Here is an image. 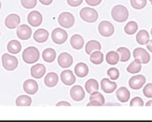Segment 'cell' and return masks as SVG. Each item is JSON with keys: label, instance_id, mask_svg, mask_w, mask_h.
Instances as JSON below:
<instances>
[{"label": "cell", "instance_id": "cell-36", "mask_svg": "<svg viewBox=\"0 0 152 122\" xmlns=\"http://www.w3.org/2000/svg\"><path fill=\"white\" fill-rule=\"evenodd\" d=\"M89 99H90V101L91 100H95V101L99 102L100 103H101L102 106L104 105L105 102L104 96L98 91H95L92 93V94H91V96Z\"/></svg>", "mask_w": 152, "mask_h": 122}, {"label": "cell", "instance_id": "cell-38", "mask_svg": "<svg viewBox=\"0 0 152 122\" xmlns=\"http://www.w3.org/2000/svg\"><path fill=\"white\" fill-rule=\"evenodd\" d=\"M20 1L23 7L28 9L34 8L37 5V0H20Z\"/></svg>", "mask_w": 152, "mask_h": 122}, {"label": "cell", "instance_id": "cell-37", "mask_svg": "<svg viewBox=\"0 0 152 122\" xmlns=\"http://www.w3.org/2000/svg\"><path fill=\"white\" fill-rule=\"evenodd\" d=\"M107 75L112 80H116L119 77V71L118 69L112 67L107 70Z\"/></svg>", "mask_w": 152, "mask_h": 122}, {"label": "cell", "instance_id": "cell-49", "mask_svg": "<svg viewBox=\"0 0 152 122\" xmlns=\"http://www.w3.org/2000/svg\"><path fill=\"white\" fill-rule=\"evenodd\" d=\"M151 1H152V0H149V1H150V2H151Z\"/></svg>", "mask_w": 152, "mask_h": 122}, {"label": "cell", "instance_id": "cell-26", "mask_svg": "<svg viewBox=\"0 0 152 122\" xmlns=\"http://www.w3.org/2000/svg\"><path fill=\"white\" fill-rule=\"evenodd\" d=\"M22 46L18 41L12 40L9 42L7 45V50L9 53L12 54H17L21 51Z\"/></svg>", "mask_w": 152, "mask_h": 122}, {"label": "cell", "instance_id": "cell-47", "mask_svg": "<svg viewBox=\"0 0 152 122\" xmlns=\"http://www.w3.org/2000/svg\"><path fill=\"white\" fill-rule=\"evenodd\" d=\"M151 100H149V101L147 102V103L146 104V106H147V107H148V106H151Z\"/></svg>", "mask_w": 152, "mask_h": 122}, {"label": "cell", "instance_id": "cell-24", "mask_svg": "<svg viewBox=\"0 0 152 122\" xmlns=\"http://www.w3.org/2000/svg\"><path fill=\"white\" fill-rule=\"evenodd\" d=\"M150 36L149 34V32L147 30H142L139 31L137 36H136V40L137 42L140 45H145L149 43V42Z\"/></svg>", "mask_w": 152, "mask_h": 122}, {"label": "cell", "instance_id": "cell-43", "mask_svg": "<svg viewBox=\"0 0 152 122\" xmlns=\"http://www.w3.org/2000/svg\"><path fill=\"white\" fill-rule=\"evenodd\" d=\"M56 106L57 107H70L71 106V104H69V102H66V101H60L58 102V103L56 104Z\"/></svg>", "mask_w": 152, "mask_h": 122}, {"label": "cell", "instance_id": "cell-2", "mask_svg": "<svg viewBox=\"0 0 152 122\" xmlns=\"http://www.w3.org/2000/svg\"><path fill=\"white\" fill-rule=\"evenodd\" d=\"M39 51L36 47L30 46L25 48L23 53V59L25 63L32 64L39 59Z\"/></svg>", "mask_w": 152, "mask_h": 122}, {"label": "cell", "instance_id": "cell-17", "mask_svg": "<svg viewBox=\"0 0 152 122\" xmlns=\"http://www.w3.org/2000/svg\"><path fill=\"white\" fill-rule=\"evenodd\" d=\"M117 84L114 81H110L107 78L103 79L101 81V88L102 90L106 94H112L116 90Z\"/></svg>", "mask_w": 152, "mask_h": 122}, {"label": "cell", "instance_id": "cell-30", "mask_svg": "<svg viewBox=\"0 0 152 122\" xmlns=\"http://www.w3.org/2000/svg\"><path fill=\"white\" fill-rule=\"evenodd\" d=\"M90 60L95 65H100L104 61V55L100 51H95L91 53Z\"/></svg>", "mask_w": 152, "mask_h": 122}, {"label": "cell", "instance_id": "cell-45", "mask_svg": "<svg viewBox=\"0 0 152 122\" xmlns=\"http://www.w3.org/2000/svg\"><path fill=\"white\" fill-rule=\"evenodd\" d=\"M39 1L44 5H50L53 2V0H39Z\"/></svg>", "mask_w": 152, "mask_h": 122}, {"label": "cell", "instance_id": "cell-22", "mask_svg": "<svg viewBox=\"0 0 152 122\" xmlns=\"http://www.w3.org/2000/svg\"><path fill=\"white\" fill-rule=\"evenodd\" d=\"M75 72L77 77L83 78V77L87 76L88 74L89 69L87 65H86L85 63H79L77 65H76L75 67Z\"/></svg>", "mask_w": 152, "mask_h": 122}, {"label": "cell", "instance_id": "cell-12", "mask_svg": "<svg viewBox=\"0 0 152 122\" xmlns=\"http://www.w3.org/2000/svg\"><path fill=\"white\" fill-rule=\"evenodd\" d=\"M28 21L29 24L33 27H38L42 23V15L37 11H33L29 13L28 16Z\"/></svg>", "mask_w": 152, "mask_h": 122}, {"label": "cell", "instance_id": "cell-44", "mask_svg": "<svg viewBox=\"0 0 152 122\" xmlns=\"http://www.w3.org/2000/svg\"><path fill=\"white\" fill-rule=\"evenodd\" d=\"M87 106H102L101 103L95 100H91L90 102L87 104Z\"/></svg>", "mask_w": 152, "mask_h": 122}, {"label": "cell", "instance_id": "cell-31", "mask_svg": "<svg viewBox=\"0 0 152 122\" xmlns=\"http://www.w3.org/2000/svg\"><path fill=\"white\" fill-rule=\"evenodd\" d=\"M15 104L18 107H23V106L28 107L32 104V98L28 96L23 95V96L18 97L16 100H15Z\"/></svg>", "mask_w": 152, "mask_h": 122}, {"label": "cell", "instance_id": "cell-16", "mask_svg": "<svg viewBox=\"0 0 152 122\" xmlns=\"http://www.w3.org/2000/svg\"><path fill=\"white\" fill-rule=\"evenodd\" d=\"M23 89L25 92L28 94L34 95L37 92L39 89V86L36 81L32 80V79H28L26 80L23 84Z\"/></svg>", "mask_w": 152, "mask_h": 122}, {"label": "cell", "instance_id": "cell-20", "mask_svg": "<svg viewBox=\"0 0 152 122\" xmlns=\"http://www.w3.org/2000/svg\"><path fill=\"white\" fill-rule=\"evenodd\" d=\"M49 34L47 30L44 29H39L35 31L34 34V39L38 43H44L47 41Z\"/></svg>", "mask_w": 152, "mask_h": 122}, {"label": "cell", "instance_id": "cell-8", "mask_svg": "<svg viewBox=\"0 0 152 122\" xmlns=\"http://www.w3.org/2000/svg\"><path fill=\"white\" fill-rule=\"evenodd\" d=\"M145 82L146 78L143 75H135L130 79L129 86L133 90H138L145 85Z\"/></svg>", "mask_w": 152, "mask_h": 122}, {"label": "cell", "instance_id": "cell-11", "mask_svg": "<svg viewBox=\"0 0 152 122\" xmlns=\"http://www.w3.org/2000/svg\"><path fill=\"white\" fill-rule=\"evenodd\" d=\"M60 79L62 82L66 86H72L75 83L76 77L73 74L72 71L67 69L62 72L60 75Z\"/></svg>", "mask_w": 152, "mask_h": 122}, {"label": "cell", "instance_id": "cell-29", "mask_svg": "<svg viewBox=\"0 0 152 122\" xmlns=\"http://www.w3.org/2000/svg\"><path fill=\"white\" fill-rule=\"evenodd\" d=\"M142 69V63L139 59H135L132 63L128 65L127 71L130 74H137Z\"/></svg>", "mask_w": 152, "mask_h": 122}, {"label": "cell", "instance_id": "cell-14", "mask_svg": "<svg viewBox=\"0 0 152 122\" xmlns=\"http://www.w3.org/2000/svg\"><path fill=\"white\" fill-rule=\"evenodd\" d=\"M17 35L22 40H28L32 35V30L27 25H21L17 29Z\"/></svg>", "mask_w": 152, "mask_h": 122}, {"label": "cell", "instance_id": "cell-18", "mask_svg": "<svg viewBox=\"0 0 152 122\" xmlns=\"http://www.w3.org/2000/svg\"><path fill=\"white\" fill-rule=\"evenodd\" d=\"M46 67L43 64H37L31 68V75L35 79H41L46 74Z\"/></svg>", "mask_w": 152, "mask_h": 122}, {"label": "cell", "instance_id": "cell-10", "mask_svg": "<svg viewBox=\"0 0 152 122\" xmlns=\"http://www.w3.org/2000/svg\"><path fill=\"white\" fill-rule=\"evenodd\" d=\"M58 63L62 68H68L72 65L73 58L67 53H60L58 58Z\"/></svg>", "mask_w": 152, "mask_h": 122}, {"label": "cell", "instance_id": "cell-23", "mask_svg": "<svg viewBox=\"0 0 152 122\" xmlns=\"http://www.w3.org/2000/svg\"><path fill=\"white\" fill-rule=\"evenodd\" d=\"M46 86L50 88L56 86L58 83V76L55 72H50L46 75L44 79Z\"/></svg>", "mask_w": 152, "mask_h": 122}, {"label": "cell", "instance_id": "cell-5", "mask_svg": "<svg viewBox=\"0 0 152 122\" xmlns=\"http://www.w3.org/2000/svg\"><path fill=\"white\" fill-rule=\"evenodd\" d=\"M58 23L65 28H70L74 26L75 19L71 13L63 12L60 13L58 17Z\"/></svg>", "mask_w": 152, "mask_h": 122}, {"label": "cell", "instance_id": "cell-3", "mask_svg": "<svg viewBox=\"0 0 152 122\" xmlns=\"http://www.w3.org/2000/svg\"><path fill=\"white\" fill-rule=\"evenodd\" d=\"M80 17L87 23H95L98 19V13L93 8L84 7L80 11Z\"/></svg>", "mask_w": 152, "mask_h": 122}, {"label": "cell", "instance_id": "cell-19", "mask_svg": "<svg viewBox=\"0 0 152 122\" xmlns=\"http://www.w3.org/2000/svg\"><path fill=\"white\" fill-rule=\"evenodd\" d=\"M116 94L118 100H119L121 102H123V103L128 102L130 99V91H128V89L127 88H126V87H121L120 88H118L117 91H116Z\"/></svg>", "mask_w": 152, "mask_h": 122}, {"label": "cell", "instance_id": "cell-35", "mask_svg": "<svg viewBox=\"0 0 152 122\" xmlns=\"http://www.w3.org/2000/svg\"><path fill=\"white\" fill-rule=\"evenodd\" d=\"M130 5L135 9H142L147 5V0H130Z\"/></svg>", "mask_w": 152, "mask_h": 122}, {"label": "cell", "instance_id": "cell-27", "mask_svg": "<svg viewBox=\"0 0 152 122\" xmlns=\"http://www.w3.org/2000/svg\"><path fill=\"white\" fill-rule=\"evenodd\" d=\"M101 44L97 41L91 40L87 42L86 45V53L87 54H91L95 51H100Z\"/></svg>", "mask_w": 152, "mask_h": 122}, {"label": "cell", "instance_id": "cell-32", "mask_svg": "<svg viewBox=\"0 0 152 122\" xmlns=\"http://www.w3.org/2000/svg\"><path fill=\"white\" fill-rule=\"evenodd\" d=\"M118 53L120 54L119 61L121 62H127L130 60L131 53L129 51V49L125 47H121L117 49Z\"/></svg>", "mask_w": 152, "mask_h": 122}, {"label": "cell", "instance_id": "cell-46", "mask_svg": "<svg viewBox=\"0 0 152 122\" xmlns=\"http://www.w3.org/2000/svg\"><path fill=\"white\" fill-rule=\"evenodd\" d=\"M151 44H152L151 41H149V44L147 45V48L149 50L150 52H151V51H152V50H151Z\"/></svg>", "mask_w": 152, "mask_h": 122}, {"label": "cell", "instance_id": "cell-21", "mask_svg": "<svg viewBox=\"0 0 152 122\" xmlns=\"http://www.w3.org/2000/svg\"><path fill=\"white\" fill-rule=\"evenodd\" d=\"M70 44L75 49L80 50L84 45V40L79 34H75L70 39Z\"/></svg>", "mask_w": 152, "mask_h": 122}, {"label": "cell", "instance_id": "cell-41", "mask_svg": "<svg viewBox=\"0 0 152 122\" xmlns=\"http://www.w3.org/2000/svg\"><path fill=\"white\" fill-rule=\"evenodd\" d=\"M67 4L72 7H79L82 4L83 0H67Z\"/></svg>", "mask_w": 152, "mask_h": 122}, {"label": "cell", "instance_id": "cell-25", "mask_svg": "<svg viewBox=\"0 0 152 122\" xmlns=\"http://www.w3.org/2000/svg\"><path fill=\"white\" fill-rule=\"evenodd\" d=\"M42 58L44 61L46 62V63H53V62L55 61L56 58V53L55 50L50 48H46V49L43 51Z\"/></svg>", "mask_w": 152, "mask_h": 122}, {"label": "cell", "instance_id": "cell-15", "mask_svg": "<svg viewBox=\"0 0 152 122\" xmlns=\"http://www.w3.org/2000/svg\"><path fill=\"white\" fill-rule=\"evenodd\" d=\"M20 23V18L18 15L10 14L5 19V26L9 29H15L19 26Z\"/></svg>", "mask_w": 152, "mask_h": 122}, {"label": "cell", "instance_id": "cell-39", "mask_svg": "<svg viewBox=\"0 0 152 122\" xmlns=\"http://www.w3.org/2000/svg\"><path fill=\"white\" fill-rule=\"evenodd\" d=\"M130 105L131 107H142L144 106V101L140 97H135L130 101Z\"/></svg>", "mask_w": 152, "mask_h": 122}, {"label": "cell", "instance_id": "cell-40", "mask_svg": "<svg viewBox=\"0 0 152 122\" xmlns=\"http://www.w3.org/2000/svg\"><path fill=\"white\" fill-rule=\"evenodd\" d=\"M143 94L145 97L149 98H152V84H148L145 86L143 89Z\"/></svg>", "mask_w": 152, "mask_h": 122}, {"label": "cell", "instance_id": "cell-1", "mask_svg": "<svg viewBox=\"0 0 152 122\" xmlns=\"http://www.w3.org/2000/svg\"><path fill=\"white\" fill-rule=\"evenodd\" d=\"M129 13L127 8L123 5H116L112 10V17L118 23H124L128 18Z\"/></svg>", "mask_w": 152, "mask_h": 122}, {"label": "cell", "instance_id": "cell-9", "mask_svg": "<svg viewBox=\"0 0 152 122\" xmlns=\"http://www.w3.org/2000/svg\"><path fill=\"white\" fill-rule=\"evenodd\" d=\"M133 57L135 59H139L143 64H147L150 61V55L145 49L142 48H137L133 51Z\"/></svg>", "mask_w": 152, "mask_h": 122}, {"label": "cell", "instance_id": "cell-42", "mask_svg": "<svg viewBox=\"0 0 152 122\" xmlns=\"http://www.w3.org/2000/svg\"><path fill=\"white\" fill-rule=\"evenodd\" d=\"M86 2L91 7H96L102 2V0H86Z\"/></svg>", "mask_w": 152, "mask_h": 122}, {"label": "cell", "instance_id": "cell-4", "mask_svg": "<svg viewBox=\"0 0 152 122\" xmlns=\"http://www.w3.org/2000/svg\"><path fill=\"white\" fill-rule=\"evenodd\" d=\"M2 65L6 70L13 71L17 68L18 61L15 56H11L8 53H5L2 56Z\"/></svg>", "mask_w": 152, "mask_h": 122}, {"label": "cell", "instance_id": "cell-6", "mask_svg": "<svg viewBox=\"0 0 152 122\" xmlns=\"http://www.w3.org/2000/svg\"><path fill=\"white\" fill-rule=\"evenodd\" d=\"M98 31L103 37H107L113 35L114 33V27L110 21H102L98 26Z\"/></svg>", "mask_w": 152, "mask_h": 122}, {"label": "cell", "instance_id": "cell-33", "mask_svg": "<svg viewBox=\"0 0 152 122\" xmlns=\"http://www.w3.org/2000/svg\"><path fill=\"white\" fill-rule=\"evenodd\" d=\"M106 61L110 65H116L119 61V55L117 52L110 51L107 54Z\"/></svg>", "mask_w": 152, "mask_h": 122}, {"label": "cell", "instance_id": "cell-28", "mask_svg": "<svg viewBox=\"0 0 152 122\" xmlns=\"http://www.w3.org/2000/svg\"><path fill=\"white\" fill-rule=\"evenodd\" d=\"M85 88L88 94H92L93 92L97 91L99 89V84L97 80L94 79H88L85 84Z\"/></svg>", "mask_w": 152, "mask_h": 122}, {"label": "cell", "instance_id": "cell-34", "mask_svg": "<svg viewBox=\"0 0 152 122\" xmlns=\"http://www.w3.org/2000/svg\"><path fill=\"white\" fill-rule=\"evenodd\" d=\"M138 30V26L137 23L135 21H130L128 23L126 26L124 28V31L126 34L128 35H132V34H135Z\"/></svg>", "mask_w": 152, "mask_h": 122}, {"label": "cell", "instance_id": "cell-13", "mask_svg": "<svg viewBox=\"0 0 152 122\" xmlns=\"http://www.w3.org/2000/svg\"><path fill=\"white\" fill-rule=\"evenodd\" d=\"M70 96L75 101H81L85 97V92L81 86H74L70 91Z\"/></svg>", "mask_w": 152, "mask_h": 122}, {"label": "cell", "instance_id": "cell-48", "mask_svg": "<svg viewBox=\"0 0 152 122\" xmlns=\"http://www.w3.org/2000/svg\"><path fill=\"white\" fill-rule=\"evenodd\" d=\"M1 1H0V9H1Z\"/></svg>", "mask_w": 152, "mask_h": 122}, {"label": "cell", "instance_id": "cell-7", "mask_svg": "<svg viewBox=\"0 0 152 122\" xmlns=\"http://www.w3.org/2000/svg\"><path fill=\"white\" fill-rule=\"evenodd\" d=\"M51 37L54 43L62 44L67 41V33L65 30H62L61 28H56L52 32Z\"/></svg>", "mask_w": 152, "mask_h": 122}]
</instances>
